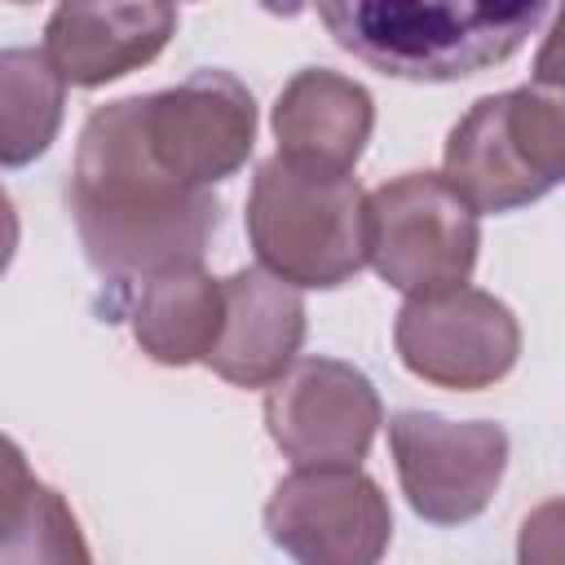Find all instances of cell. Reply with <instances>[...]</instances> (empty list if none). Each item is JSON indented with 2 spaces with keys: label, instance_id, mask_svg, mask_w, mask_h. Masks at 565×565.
Returning a JSON list of instances; mask_svg holds the SVG:
<instances>
[{
  "label": "cell",
  "instance_id": "1",
  "mask_svg": "<svg viewBox=\"0 0 565 565\" xmlns=\"http://www.w3.org/2000/svg\"><path fill=\"white\" fill-rule=\"evenodd\" d=\"M71 221L93 274L115 291V305L172 269H194L221 225L212 190H185L146 150L141 93L97 106L71 163Z\"/></svg>",
  "mask_w": 565,
  "mask_h": 565
},
{
  "label": "cell",
  "instance_id": "2",
  "mask_svg": "<svg viewBox=\"0 0 565 565\" xmlns=\"http://www.w3.org/2000/svg\"><path fill=\"white\" fill-rule=\"evenodd\" d=\"M556 13L543 0H335L318 4L331 40L380 75L411 84H455L503 66Z\"/></svg>",
  "mask_w": 565,
  "mask_h": 565
},
{
  "label": "cell",
  "instance_id": "3",
  "mask_svg": "<svg viewBox=\"0 0 565 565\" xmlns=\"http://www.w3.org/2000/svg\"><path fill=\"white\" fill-rule=\"evenodd\" d=\"M243 225L256 269L296 291H335L366 265V190L353 172H313L269 154L256 163Z\"/></svg>",
  "mask_w": 565,
  "mask_h": 565
},
{
  "label": "cell",
  "instance_id": "4",
  "mask_svg": "<svg viewBox=\"0 0 565 565\" xmlns=\"http://www.w3.org/2000/svg\"><path fill=\"white\" fill-rule=\"evenodd\" d=\"M441 181L477 212L503 216L565 181V110L556 88L521 84L477 97L446 132Z\"/></svg>",
  "mask_w": 565,
  "mask_h": 565
},
{
  "label": "cell",
  "instance_id": "5",
  "mask_svg": "<svg viewBox=\"0 0 565 565\" xmlns=\"http://www.w3.org/2000/svg\"><path fill=\"white\" fill-rule=\"evenodd\" d=\"M481 221L441 172H402L366 194V265L406 300L468 287Z\"/></svg>",
  "mask_w": 565,
  "mask_h": 565
},
{
  "label": "cell",
  "instance_id": "6",
  "mask_svg": "<svg viewBox=\"0 0 565 565\" xmlns=\"http://www.w3.org/2000/svg\"><path fill=\"white\" fill-rule=\"evenodd\" d=\"M388 455L411 512L428 525L477 521L503 472L508 428L494 419H450L437 411H397L388 419Z\"/></svg>",
  "mask_w": 565,
  "mask_h": 565
},
{
  "label": "cell",
  "instance_id": "7",
  "mask_svg": "<svg viewBox=\"0 0 565 565\" xmlns=\"http://www.w3.org/2000/svg\"><path fill=\"white\" fill-rule=\"evenodd\" d=\"M265 534L291 565H380L393 508L362 468H291L265 503Z\"/></svg>",
  "mask_w": 565,
  "mask_h": 565
},
{
  "label": "cell",
  "instance_id": "8",
  "mask_svg": "<svg viewBox=\"0 0 565 565\" xmlns=\"http://www.w3.org/2000/svg\"><path fill=\"white\" fill-rule=\"evenodd\" d=\"M141 137L172 181L212 190L252 159L256 97L234 71H194L172 88L141 93Z\"/></svg>",
  "mask_w": 565,
  "mask_h": 565
},
{
  "label": "cell",
  "instance_id": "9",
  "mask_svg": "<svg viewBox=\"0 0 565 565\" xmlns=\"http://www.w3.org/2000/svg\"><path fill=\"white\" fill-rule=\"evenodd\" d=\"M393 349L415 380L450 393H481L512 375L521 358V322L499 296L450 287L397 309Z\"/></svg>",
  "mask_w": 565,
  "mask_h": 565
},
{
  "label": "cell",
  "instance_id": "10",
  "mask_svg": "<svg viewBox=\"0 0 565 565\" xmlns=\"http://www.w3.org/2000/svg\"><path fill=\"white\" fill-rule=\"evenodd\" d=\"M380 424L375 384L340 358H296L265 388V428L291 468H362Z\"/></svg>",
  "mask_w": 565,
  "mask_h": 565
},
{
  "label": "cell",
  "instance_id": "11",
  "mask_svg": "<svg viewBox=\"0 0 565 565\" xmlns=\"http://www.w3.org/2000/svg\"><path fill=\"white\" fill-rule=\"evenodd\" d=\"M177 9L159 0H102V4H57L44 22L40 53L66 88H102L150 66L177 35Z\"/></svg>",
  "mask_w": 565,
  "mask_h": 565
},
{
  "label": "cell",
  "instance_id": "12",
  "mask_svg": "<svg viewBox=\"0 0 565 565\" xmlns=\"http://www.w3.org/2000/svg\"><path fill=\"white\" fill-rule=\"evenodd\" d=\"M221 331L203 366L234 388H269L305 344V300L296 287L247 265L221 278Z\"/></svg>",
  "mask_w": 565,
  "mask_h": 565
},
{
  "label": "cell",
  "instance_id": "13",
  "mask_svg": "<svg viewBox=\"0 0 565 565\" xmlns=\"http://www.w3.org/2000/svg\"><path fill=\"white\" fill-rule=\"evenodd\" d=\"M269 124L278 159L313 172H353L375 132V97L353 75L305 66L282 84Z\"/></svg>",
  "mask_w": 565,
  "mask_h": 565
},
{
  "label": "cell",
  "instance_id": "14",
  "mask_svg": "<svg viewBox=\"0 0 565 565\" xmlns=\"http://www.w3.org/2000/svg\"><path fill=\"white\" fill-rule=\"evenodd\" d=\"M221 278L203 265L172 269L137 287L128 322L137 349L159 366H194L207 358L221 331Z\"/></svg>",
  "mask_w": 565,
  "mask_h": 565
},
{
  "label": "cell",
  "instance_id": "15",
  "mask_svg": "<svg viewBox=\"0 0 565 565\" xmlns=\"http://www.w3.org/2000/svg\"><path fill=\"white\" fill-rule=\"evenodd\" d=\"M66 84L40 49H0V168H26L62 132Z\"/></svg>",
  "mask_w": 565,
  "mask_h": 565
},
{
  "label": "cell",
  "instance_id": "16",
  "mask_svg": "<svg viewBox=\"0 0 565 565\" xmlns=\"http://www.w3.org/2000/svg\"><path fill=\"white\" fill-rule=\"evenodd\" d=\"M0 565H93V547L62 490L35 486L13 530L0 534Z\"/></svg>",
  "mask_w": 565,
  "mask_h": 565
},
{
  "label": "cell",
  "instance_id": "17",
  "mask_svg": "<svg viewBox=\"0 0 565 565\" xmlns=\"http://www.w3.org/2000/svg\"><path fill=\"white\" fill-rule=\"evenodd\" d=\"M35 486H40V481H35V472H31L26 455H22V446L0 433V534L13 530V521H18L22 508L31 503Z\"/></svg>",
  "mask_w": 565,
  "mask_h": 565
},
{
  "label": "cell",
  "instance_id": "18",
  "mask_svg": "<svg viewBox=\"0 0 565 565\" xmlns=\"http://www.w3.org/2000/svg\"><path fill=\"white\" fill-rule=\"evenodd\" d=\"M516 561L521 565H552L556 561V503H543L534 516H525Z\"/></svg>",
  "mask_w": 565,
  "mask_h": 565
},
{
  "label": "cell",
  "instance_id": "19",
  "mask_svg": "<svg viewBox=\"0 0 565 565\" xmlns=\"http://www.w3.org/2000/svg\"><path fill=\"white\" fill-rule=\"evenodd\" d=\"M18 234H22V225H18V207H13L9 190L0 185V278H4V274H9V265H13Z\"/></svg>",
  "mask_w": 565,
  "mask_h": 565
}]
</instances>
